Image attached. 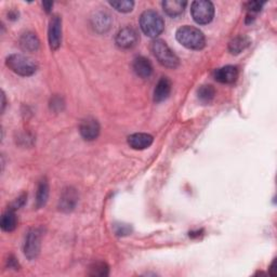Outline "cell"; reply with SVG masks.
Listing matches in <instances>:
<instances>
[{
    "instance_id": "13",
    "label": "cell",
    "mask_w": 277,
    "mask_h": 277,
    "mask_svg": "<svg viewBox=\"0 0 277 277\" xmlns=\"http://www.w3.org/2000/svg\"><path fill=\"white\" fill-rule=\"evenodd\" d=\"M133 71L141 78H150L153 74V66L149 60L144 57L135 58L133 61Z\"/></svg>"
},
{
    "instance_id": "11",
    "label": "cell",
    "mask_w": 277,
    "mask_h": 277,
    "mask_svg": "<svg viewBox=\"0 0 277 277\" xmlns=\"http://www.w3.org/2000/svg\"><path fill=\"white\" fill-rule=\"evenodd\" d=\"M78 202V194L76 189L73 187H67L60 198V210L64 212H69L74 210L76 204Z\"/></svg>"
},
{
    "instance_id": "20",
    "label": "cell",
    "mask_w": 277,
    "mask_h": 277,
    "mask_svg": "<svg viewBox=\"0 0 277 277\" xmlns=\"http://www.w3.org/2000/svg\"><path fill=\"white\" fill-rule=\"evenodd\" d=\"M49 197V184L46 179H42L39 182L36 194V206L37 208H41L46 205Z\"/></svg>"
},
{
    "instance_id": "19",
    "label": "cell",
    "mask_w": 277,
    "mask_h": 277,
    "mask_svg": "<svg viewBox=\"0 0 277 277\" xmlns=\"http://www.w3.org/2000/svg\"><path fill=\"white\" fill-rule=\"evenodd\" d=\"M2 229L6 232H12L15 230L16 225H17V219H16V214L13 209H9L3 214L2 218Z\"/></svg>"
},
{
    "instance_id": "5",
    "label": "cell",
    "mask_w": 277,
    "mask_h": 277,
    "mask_svg": "<svg viewBox=\"0 0 277 277\" xmlns=\"http://www.w3.org/2000/svg\"><path fill=\"white\" fill-rule=\"evenodd\" d=\"M190 13L194 21L197 24H208L210 23L214 15V7L211 2L208 0H197L190 6Z\"/></svg>"
},
{
    "instance_id": "21",
    "label": "cell",
    "mask_w": 277,
    "mask_h": 277,
    "mask_svg": "<svg viewBox=\"0 0 277 277\" xmlns=\"http://www.w3.org/2000/svg\"><path fill=\"white\" fill-rule=\"evenodd\" d=\"M197 95H198V100L203 104H209L214 99L215 90L212 86L205 85L198 89Z\"/></svg>"
},
{
    "instance_id": "23",
    "label": "cell",
    "mask_w": 277,
    "mask_h": 277,
    "mask_svg": "<svg viewBox=\"0 0 277 277\" xmlns=\"http://www.w3.org/2000/svg\"><path fill=\"white\" fill-rule=\"evenodd\" d=\"M109 5L113 8H115L117 11L123 12V13L130 12L134 7V3L129 2V0H124V2H110Z\"/></svg>"
},
{
    "instance_id": "27",
    "label": "cell",
    "mask_w": 277,
    "mask_h": 277,
    "mask_svg": "<svg viewBox=\"0 0 277 277\" xmlns=\"http://www.w3.org/2000/svg\"><path fill=\"white\" fill-rule=\"evenodd\" d=\"M8 265H9V267H11V268H15V270L19 268V263H17V261L13 257L8 259Z\"/></svg>"
},
{
    "instance_id": "14",
    "label": "cell",
    "mask_w": 277,
    "mask_h": 277,
    "mask_svg": "<svg viewBox=\"0 0 277 277\" xmlns=\"http://www.w3.org/2000/svg\"><path fill=\"white\" fill-rule=\"evenodd\" d=\"M171 92V81L167 77H161L159 81L156 85L154 91V101L155 102H162L166 100Z\"/></svg>"
},
{
    "instance_id": "2",
    "label": "cell",
    "mask_w": 277,
    "mask_h": 277,
    "mask_svg": "<svg viewBox=\"0 0 277 277\" xmlns=\"http://www.w3.org/2000/svg\"><path fill=\"white\" fill-rule=\"evenodd\" d=\"M6 64L9 69L20 76H32L37 71V64L35 61L23 54H11L6 59Z\"/></svg>"
},
{
    "instance_id": "18",
    "label": "cell",
    "mask_w": 277,
    "mask_h": 277,
    "mask_svg": "<svg viewBox=\"0 0 277 277\" xmlns=\"http://www.w3.org/2000/svg\"><path fill=\"white\" fill-rule=\"evenodd\" d=\"M250 45V39L247 36H237L232 39L229 43V51L232 54H239L246 50Z\"/></svg>"
},
{
    "instance_id": "17",
    "label": "cell",
    "mask_w": 277,
    "mask_h": 277,
    "mask_svg": "<svg viewBox=\"0 0 277 277\" xmlns=\"http://www.w3.org/2000/svg\"><path fill=\"white\" fill-rule=\"evenodd\" d=\"M92 26L98 33H105L110 26V17L105 12L95 13L92 17Z\"/></svg>"
},
{
    "instance_id": "6",
    "label": "cell",
    "mask_w": 277,
    "mask_h": 277,
    "mask_svg": "<svg viewBox=\"0 0 277 277\" xmlns=\"http://www.w3.org/2000/svg\"><path fill=\"white\" fill-rule=\"evenodd\" d=\"M41 236L42 232L39 229H33L29 232L24 244V254L27 259L34 260L38 257L41 245Z\"/></svg>"
},
{
    "instance_id": "8",
    "label": "cell",
    "mask_w": 277,
    "mask_h": 277,
    "mask_svg": "<svg viewBox=\"0 0 277 277\" xmlns=\"http://www.w3.org/2000/svg\"><path fill=\"white\" fill-rule=\"evenodd\" d=\"M137 41V33L131 27L123 29L116 35V45L120 49H131L136 45Z\"/></svg>"
},
{
    "instance_id": "1",
    "label": "cell",
    "mask_w": 277,
    "mask_h": 277,
    "mask_svg": "<svg viewBox=\"0 0 277 277\" xmlns=\"http://www.w3.org/2000/svg\"><path fill=\"white\" fill-rule=\"evenodd\" d=\"M177 40L187 49L202 50L206 45L204 34L193 26H182L176 34Z\"/></svg>"
},
{
    "instance_id": "22",
    "label": "cell",
    "mask_w": 277,
    "mask_h": 277,
    "mask_svg": "<svg viewBox=\"0 0 277 277\" xmlns=\"http://www.w3.org/2000/svg\"><path fill=\"white\" fill-rule=\"evenodd\" d=\"M109 267L105 262H97L90 266L89 274L91 276H107Z\"/></svg>"
},
{
    "instance_id": "7",
    "label": "cell",
    "mask_w": 277,
    "mask_h": 277,
    "mask_svg": "<svg viewBox=\"0 0 277 277\" xmlns=\"http://www.w3.org/2000/svg\"><path fill=\"white\" fill-rule=\"evenodd\" d=\"M48 39L52 50H58L60 48L61 40H62V20L59 15H54L50 21Z\"/></svg>"
},
{
    "instance_id": "16",
    "label": "cell",
    "mask_w": 277,
    "mask_h": 277,
    "mask_svg": "<svg viewBox=\"0 0 277 277\" xmlns=\"http://www.w3.org/2000/svg\"><path fill=\"white\" fill-rule=\"evenodd\" d=\"M187 3L181 0H166L162 3L163 11L171 17H177L183 13Z\"/></svg>"
},
{
    "instance_id": "29",
    "label": "cell",
    "mask_w": 277,
    "mask_h": 277,
    "mask_svg": "<svg viewBox=\"0 0 277 277\" xmlns=\"http://www.w3.org/2000/svg\"><path fill=\"white\" fill-rule=\"evenodd\" d=\"M5 106H6V98H5V93L3 92V112L5 110Z\"/></svg>"
},
{
    "instance_id": "10",
    "label": "cell",
    "mask_w": 277,
    "mask_h": 277,
    "mask_svg": "<svg viewBox=\"0 0 277 277\" xmlns=\"http://www.w3.org/2000/svg\"><path fill=\"white\" fill-rule=\"evenodd\" d=\"M214 78L216 81H219L221 84H234L238 78V69L235 66L228 65L221 67L219 69H216L214 73Z\"/></svg>"
},
{
    "instance_id": "24",
    "label": "cell",
    "mask_w": 277,
    "mask_h": 277,
    "mask_svg": "<svg viewBox=\"0 0 277 277\" xmlns=\"http://www.w3.org/2000/svg\"><path fill=\"white\" fill-rule=\"evenodd\" d=\"M115 233H116V235L118 236H126V235H129L130 233H131V227H129L128 224H124V223H121V224H115Z\"/></svg>"
},
{
    "instance_id": "12",
    "label": "cell",
    "mask_w": 277,
    "mask_h": 277,
    "mask_svg": "<svg viewBox=\"0 0 277 277\" xmlns=\"http://www.w3.org/2000/svg\"><path fill=\"white\" fill-rule=\"evenodd\" d=\"M153 143V136L147 133H134L129 135L128 144L133 150H145Z\"/></svg>"
},
{
    "instance_id": "25",
    "label": "cell",
    "mask_w": 277,
    "mask_h": 277,
    "mask_svg": "<svg viewBox=\"0 0 277 277\" xmlns=\"http://www.w3.org/2000/svg\"><path fill=\"white\" fill-rule=\"evenodd\" d=\"M264 4L265 3L262 2H249L246 4V8L250 12H259L264 6Z\"/></svg>"
},
{
    "instance_id": "26",
    "label": "cell",
    "mask_w": 277,
    "mask_h": 277,
    "mask_svg": "<svg viewBox=\"0 0 277 277\" xmlns=\"http://www.w3.org/2000/svg\"><path fill=\"white\" fill-rule=\"evenodd\" d=\"M26 197H27V196H26V195L24 194V195H22L21 197L17 198L16 201H15V203L13 204V207L11 208V209H13V210L19 209L20 207H22V206L24 205V203H25V201H26Z\"/></svg>"
},
{
    "instance_id": "9",
    "label": "cell",
    "mask_w": 277,
    "mask_h": 277,
    "mask_svg": "<svg viewBox=\"0 0 277 277\" xmlns=\"http://www.w3.org/2000/svg\"><path fill=\"white\" fill-rule=\"evenodd\" d=\"M79 131L86 141L95 140L100 134V125L98 120L90 117L84 119L79 126Z\"/></svg>"
},
{
    "instance_id": "4",
    "label": "cell",
    "mask_w": 277,
    "mask_h": 277,
    "mask_svg": "<svg viewBox=\"0 0 277 277\" xmlns=\"http://www.w3.org/2000/svg\"><path fill=\"white\" fill-rule=\"evenodd\" d=\"M152 51L162 66L168 68H176L179 66L178 57L173 53V51L163 40H154L152 43Z\"/></svg>"
},
{
    "instance_id": "28",
    "label": "cell",
    "mask_w": 277,
    "mask_h": 277,
    "mask_svg": "<svg viewBox=\"0 0 277 277\" xmlns=\"http://www.w3.org/2000/svg\"><path fill=\"white\" fill-rule=\"evenodd\" d=\"M42 6L43 8H45V10L46 12H51V9L52 7H53V3H51V2H45V3H42Z\"/></svg>"
},
{
    "instance_id": "3",
    "label": "cell",
    "mask_w": 277,
    "mask_h": 277,
    "mask_svg": "<svg viewBox=\"0 0 277 277\" xmlns=\"http://www.w3.org/2000/svg\"><path fill=\"white\" fill-rule=\"evenodd\" d=\"M140 26L142 32L151 38L158 37L162 33L164 23L162 17L156 11L147 10L141 14Z\"/></svg>"
},
{
    "instance_id": "15",
    "label": "cell",
    "mask_w": 277,
    "mask_h": 277,
    "mask_svg": "<svg viewBox=\"0 0 277 277\" xmlns=\"http://www.w3.org/2000/svg\"><path fill=\"white\" fill-rule=\"evenodd\" d=\"M39 39L34 33H25L20 38V46L26 52H35L39 49Z\"/></svg>"
}]
</instances>
